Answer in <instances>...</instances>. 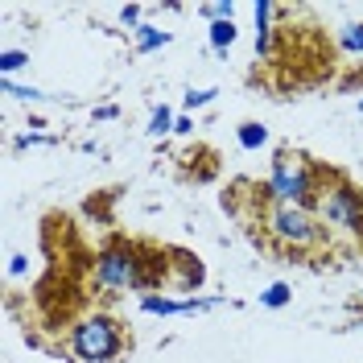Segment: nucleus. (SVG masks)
<instances>
[{
	"label": "nucleus",
	"mask_w": 363,
	"mask_h": 363,
	"mask_svg": "<svg viewBox=\"0 0 363 363\" xmlns=\"http://www.w3.org/2000/svg\"><path fill=\"white\" fill-rule=\"evenodd\" d=\"M95 289L104 294H145L165 285V260L157 248L136 240H112L95 260Z\"/></svg>",
	"instance_id": "2"
},
{
	"label": "nucleus",
	"mask_w": 363,
	"mask_h": 363,
	"mask_svg": "<svg viewBox=\"0 0 363 363\" xmlns=\"http://www.w3.org/2000/svg\"><path fill=\"white\" fill-rule=\"evenodd\" d=\"M240 145H244V149L269 145V128H264V124H240Z\"/></svg>",
	"instance_id": "8"
},
{
	"label": "nucleus",
	"mask_w": 363,
	"mask_h": 363,
	"mask_svg": "<svg viewBox=\"0 0 363 363\" xmlns=\"http://www.w3.org/2000/svg\"><path fill=\"white\" fill-rule=\"evenodd\" d=\"M342 50H351V54L359 50L363 54V25H347V29H342Z\"/></svg>",
	"instance_id": "11"
},
{
	"label": "nucleus",
	"mask_w": 363,
	"mask_h": 363,
	"mask_svg": "<svg viewBox=\"0 0 363 363\" xmlns=\"http://www.w3.org/2000/svg\"><path fill=\"white\" fill-rule=\"evenodd\" d=\"M269 190L277 203L314 211L318 190H322V165L310 161L306 153H297V149H277L272 169H269Z\"/></svg>",
	"instance_id": "3"
},
{
	"label": "nucleus",
	"mask_w": 363,
	"mask_h": 363,
	"mask_svg": "<svg viewBox=\"0 0 363 363\" xmlns=\"http://www.w3.org/2000/svg\"><path fill=\"white\" fill-rule=\"evenodd\" d=\"M169 42V33L157 29V25H136V50L140 54H149V50H157V45Z\"/></svg>",
	"instance_id": "5"
},
{
	"label": "nucleus",
	"mask_w": 363,
	"mask_h": 363,
	"mask_svg": "<svg viewBox=\"0 0 363 363\" xmlns=\"http://www.w3.org/2000/svg\"><path fill=\"white\" fill-rule=\"evenodd\" d=\"M120 17H124V21L133 25V21H136V17H140V9H136V4H128V9H120Z\"/></svg>",
	"instance_id": "13"
},
{
	"label": "nucleus",
	"mask_w": 363,
	"mask_h": 363,
	"mask_svg": "<svg viewBox=\"0 0 363 363\" xmlns=\"http://www.w3.org/2000/svg\"><path fill=\"white\" fill-rule=\"evenodd\" d=\"M289 297H294V289H289L285 281H272L269 289L260 294V306H269V310H281V306H289Z\"/></svg>",
	"instance_id": "7"
},
{
	"label": "nucleus",
	"mask_w": 363,
	"mask_h": 363,
	"mask_svg": "<svg viewBox=\"0 0 363 363\" xmlns=\"http://www.w3.org/2000/svg\"><path fill=\"white\" fill-rule=\"evenodd\" d=\"M124 347H128V339H124L120 322H112V318H104V314L83 318L70 330V351L83 363H116L124 355Z\"/></svg>",
	"instance_id": "4"
},
{
	"label": "nucleus",
	"mask_w": 363,
	"mask_h": 363,
	"mask_svg": "<svg viewBox=\"0 0 363 363\" xmlns=\"http://www.w3.org/2000/svg\"><path fill=\"white\" fill-rule=\"evenodd\" d=\"M215 95H219L215 87H203V91H186V108L194 112V108H203V104H211Z\"/></svg>",
	"instance_id": "12"
},
{
	"label": "nucleus",
	"mask_w": 363,
	"mask_h": 363,
	"mask_svg": "<svg viewBox=\"0 0 363 363\" xmlns=\"http://www.w3.org/2000/svg\"><path fill=\"white\" fill-rule=\"evenodd\" d=\"M231 42H235V21H231V17H223V21H211V45L223 54V50H231Z\"/></svg>",
	"instance_id": "6"
},
{
	"label": "nucleus",
	"mask_w": 363,
	"mask_h": 363,
	"mask_svg": "<svg viewBox=\"0 0 363 363\" xmlns=\"http://www.w3.org/2000/svg\"><path fill=\"white\" fill-rule=\"evenodd\" d=\"M252 199L248 203L256 206L252 215H240L244 227L252 231L256 244L281 252V256H322L330 252V227L318 219L314 211L306 206H289V203H277L269 190V182H248Z\"/></svg>",
	"instance_id": "1"
},
{
	"label": "nucleus",
	"mask_w": 363,
	"mask_h": 363,
	"mask_svg": "<svg viewBox=\"0 0 363 363\" xmlns=\"http://www.w3.org/2000/svg\"><path fill=\"white\" fill-rule=\"evenodd\" d=\"M359 112H363V99H359Z\"/></svg>",
	"instance_id": "14"
},
{
	"label": "nucleus",
	"mask_w": 363,
	"mask_h": 363,
	"mask_svg": "<svg viewBox=\"0 0 363 363\" xmlns=\"http://www.w3.org/2000/svg\"><path fill=\"white\" fill-rule=\"evenodd\" d=\"M174 124H178V120L169 116V108H157V112H153V120H149V133H153V136H161V133H169Z\"/></svg>",
	"instance_id": "10"
},
{
	"label": "nucleus",
	"mask_w": 363,
	"mask_h": 363,
	"mask_svg": "<svg viewBox=\"0 0 363 363\" xmlns=\"http://www.w3.org/2000/svg\"><path fill=\"white\" fill-rule=\"evenodd\" d=\"M21 67H29V54H25V50H4L0 70H4V74H13V70H21Z\"/></svg>",
	"instance_id": "9"
}]
</instances>
